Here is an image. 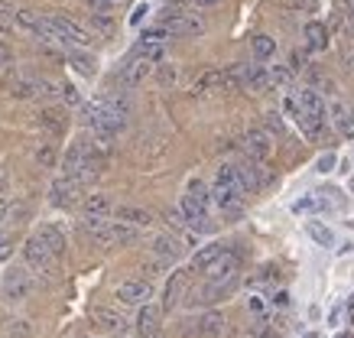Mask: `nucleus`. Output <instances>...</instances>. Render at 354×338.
Masks as SVG:
<instances>
[{
  "label": "nucleus",
  "instance_id": "f257e3e1",
  "mask_svg": "<svg viewBox=\"0 0 354 338\" xmlns=\"http://www.w3.org/2000/svg\"><path fill=\"white\" fill-rule=\"evenodd\" d=\"M179 212H183L185 228L192 231V234L215 231V221H212V196H208V189H205L202 179H192V182H189L183 202H179Z\"/></svg>",
  "mask_w": 354,
  "mask_h": 338
},
{
  "label": "nucleus",
  "instance_id": "f03ea898",
  "mask_svg": "<svg viewBox=\"0 0 354 338\" xmlns=\"http://www.w3.org/2000/svg\"><path fill=\"white\" fill-rule=\"evenodd\" d=\"M0 293H3V299L10 306L26 303L32 293V273L26 267H7L3 280H0Z\"/></svg>",
  "mask_w": 354,
  "mask_h": 338
},
{
  "label": "nucleus",
  "instance_id": "7ed1b4c3",
  "mask_svg": "<svg viewBox=\"0 0 354 338\" xmlns=\"http://www.w3.org/2000/svg\"><path fill=\"white\" fill-rule=\"evenodd\" d=\"M55 26V33H59V39H62L65 49H88V46L95 43V33L91 30H85L82 23H75L72 17H62V13H55V17H49Z\"/></svg>",
  "mask_w": 354,
  "mask_h": 338
},
{
  "label": "nucleus",
  "instance_id": "20e7f679",
  "mask_svg": "<svg viewBox=\"0 0 354 338\" xmlns=\"http://www.w3.org/2000/svg\"><path fill=\"white\" fill-rule=\"evenodd\" d=\"M160 26L169 36H202L205 33V20L198 13H185V10H166L160 17Z\"/></svg>",
  "mask_w": 354,
  "mask_h": 338
},
{
  "label": "nucleus",
  "instance_id": "39448f33",
  "mask_svg": "<svg viewBox=\"0 0 354 338\" xmlns=\"http://www.w3.org/2000/svg\"><path fill=\"white\" fill-rule=\"evenodd\" d=\"M82 196H85V186L72 176H55L53 186H49V205L53 208H75Z\"/></svg>",
  "mask_w": 354,
  "mask_h": 338
},
{
  "label": "nucleus",
  "instance_id": "423d86ee",
  "mask_svg": "<svg viewBox=\"0 0 354 338\" xmlns=\"http://www.w3.org/2000/svg\"><path fill=\"white\" fill-rule=\"evenodd\" d=\"M208 196H212V205L225 215V218H237L241 212H244V192L237 186H225V182H212L208 189Z\"/></svg>",
  "mask_w": 354,
  "mask_h": 338
},
{
  "label": "nucleus",
  "instance_id": "0eeeda50",
  "mask_svg": "<svg viewBox=\"0 0 354 338\" xmlns=\"http://www.w3.org/2000/svg\"><path fill=\"white\" fill-rule=\"evenodd\" d=\"M23 261H26V270L30 273H43V276H53L55 273V257L36 241V234L23 244Z\"/></svg>",
  "mask_w": 354,
  "mask_h": 338
},
{
  "label": "nucleus",
  "instance_id": "6e6552de",
  "mask_svg": "<svg viewBox=\"0 0 354 338\" xmlns=\"http://www.w3.org/2000/svg\"><path fill=\"white\" fill-rule=\"evenodd\" d=\"M17 23L20 26H26L39 43H49V46H62V39H59V33H55V26L49 17H39V13H32V10H20L17 13Z\"/></svg>",
  "mask_w": 354,
  "mask_h": 338
},
{
  "label": "nucleus",
  "instance_id": "1a4fd4ad",
  "mask_svg": "<svg viewBox=\"0 0 354 338\" xmlns=\"http://www.w3.org/2000/svg\"><path fill=\"white\" fill-rule=\"evenodd\" d=\"M118 303L120 306H143L153 296V283L150 280H140V276H130L124 283H118Z\"/></svg>",
  "mask_w": 354,
  "mask_h": 338
},
{
  "label": "nucleus",
  "instance_id": "9d476101",
  "mask_svg": "<svg viewBox=\"0 0 354 338\" xmlns=\"http://www.w3.org/2000/svg\"><path fill=\"white\" fill-rule=\"evenodd\" d=\"M241 147H244V153H247V160H250V163H260V160H267L270 150H273V143H270V133L260 131V127L247 131L244 140H241Z\"/></svg>",
  "mask_w": 354,
  "mask_h": 338
},
{
  "label": "nucleus",
  "instance_id": "9b49d317",
  "mask_svg": "<svg viewBox=\"0 0 354 338\" xmlns=\"http://www.w3.org/2000/svg\"><path fill=\"white\" fill-rule=\"evenodd\" d=\"M91 322H95L97 332H108V335H118V332H124V328H127L124 312L111 309V306H95V309H91Z\"/></svg>",
  "mask_w": 354,
  "mask_h": 338
},
{
  "label": "nucleus",
  "instance_id": "f8f14e48",
  "mask_svg": "<svg viewBox=\"0 0 354 338\" xmlns=\"http://www.w3.org/2000/svg\"><path fill=\"white\" fill-rule=\"evenodd\" d=\"M234 176H237V189L247 196H254V192H260V186H263V176H260V166L250 163V160H241V163H234Z\"/></svg>",
  "mask_w": 354,
  "mask_h": 338
},
{
  "label": "nucleus",
  "instance_id": "ddd939ff",
  "mask_svg": "<svg viewBox=\"0 0 354 338\" xmlns=\"http://www.w3.org/2000/svg\"><path fill=\"white\" fill-rule=\"evenodd\" d=\"M205 276H208V283H231V280H237V254L225 251L205 270Z\"/></svg>",
  "mask_w": 354,
  "mask_h": 338
},
{
  "label": "nucleus",
  "instance_id": "4468645a",
  "mask_svg": "<svg viewBox=\"0 0 354 338\" xmlns=\"http://www.w3.org/2000/svg\"><path fill=\"white\" fill-rule=\"evenodd\" d=\"M150 72H153V62H147V59H133L130 55V62L124 68H120V75H118V82H120V88H137V85H143V78H150Z\"/></svg>",
  "mask_w": 354,
  "mask_h": 338
},
{
  "label": "nucleus",
  "instance_id": "2eb2a0df",
  "mask_svg": "<svg viewBox=\"0 0 354 338\" xmlns=\"http://www.w3.org/2000/svg\"><path fill=\"white\" fill-rule=\"evenodd\" d=\"M296 108L302 111V114H309V118L315 120H328V111H325V101L319 98V91H312V88H299L296 91Z\"/></svg>",
  "mask_w": 354,
  "mask_h": 338
},
{
  "label": "nucleus",
  "instance_id": "dca6fc26",
  "mask_svg": "<svg viewBox=\"0 0 354 338\" xmlns=\"http://www.w3.org/2000/svg\"><path fill=\"white\" fill-rule=\"evenodd\" d=\"M150 251L153 257L162 263V267H169V263L179 261V254H183V247H179V241L172 238V234H156L150 244Z\"/></svg>",
  "mask_w": 354,
  "mask_h": 338
},
{
  "label": "nucleus",
  "instance_id": "f3484780",
  "mask_svg": "<svg viewBox=\"0 0 354 338\" xmlns=\"http://www.w3.org/2000/svg\"><path fill=\"white\" fill-rule=\"evenodd\" d=\"M328 120L335 124V131L342 133V137L354 140V111L348 108L344 101H332V104H328Z\"/></svg>",
  "mask_w": 354,
  "mask_h": 338
},
{
  "label": "nucleus",
  "instance_id": "a211bd4d",
  "mask_svg": "<svg viewBox=\"0 0 354 338\" xmlns=\"http://www.w3.org/2000/svg\"><path fill=\"white\" fill-rule=\"evenodd\" d=\"M160 319H162L160 306L143 303L137 312V335H160Z\"/></svg>",
  "mask_w": 354,
  "mask_h": 338
},
{
  "label": "nucleus",
  "instance_id": "6ab92c4d",
  "mask_svg": "<svg viewBox=\"0 0 354 338\" xmlns=\"http://www.w3.org/2000/svg\"><path fill=\"white\" fill-rule=\"evenodd\" d=\"M36 241H39L46 251L53 254L55 261H59V257L65 254V234H62L59 228H55V225H43V228L36 231Z\"/></svg>",
  "mask_w": 354,
  "mask_h": 338
},
{
  "label": "nucleus",
  "instance_id": "aec40b11",
  "mask_svg": "<svg viewBox=\"0 0 354 338\" xmlns=\"http://www.w3.org/2000/svg\"><path fill=\"white\" fill-rule=\"evenodd\" d=\"M114 215H118V221H124V225H130V228H150L153 225V215L147 212V208H137V205H120L114 208Z\"/></svg>",
  "mask_w": 354,
  "mask_h": 338
},
{
  "label": "nucleus",
  "instance_id": "412c9836",
  "mask_svg": "<svg viewBox=\"0 0 354 338\" xmlns=\"http://www.w3.org/2000/svg\"><path fill=\"white\" fill-rule=\"evenodd\" d=\"M241 75H244V88L254 91V95H263L270 88V75L267 66H241Z\"/></svg>",
  "mask_w": 354,
  "mask_h": 338
},
{
  "label": "nucleus",
  "instance_id": "4be33fe9",
  "mask_svg": "<svg viewBox=\"0 0 354 338\" xmlns=\"http://www.w3.org/2000/svg\"><path fill=\"white\" fill-rule=\"evenodd\" d=\"M111 212H114V202H111V196H101V192L82 202V215H91V218H108Z\"/></svg>",
  "mask_w": 354,
  "mask_h": 338
},
{
  "label": "nucleus",
  "instance_id": "5701e85b",
  "mask_svg": "<svg viewBox=\"0 0 354 338\" xmlns=\"http://www.w3.org/2000/svg\"><path fill=\"white\" fill-rule=\"evenodd\" d=\"M68 62H72V68H75L78 75H85V78L97 75V59L95 55H88V53H82V49H68Z\"/></svg>",
  "mask_w": 354,
  "mask_h": 338
},
{
  "label": "nucleus",
  "instance_id": "b1692460",
  "mask_svg": "<svg viewBox=\"0 0 354 338\" xmlns=\"http://www.w3.org/2000/svg\"><path fill=\"white\" fill-rule=\"evenodd\" d=\"M225 251H227L225 244H205L202 251H198V254H195V257H192V270L205 273V270H208V267H212V263H215V261H218V257H221V254H225Z\"/></svg>",
  "mask_w": 354,
  "mask_h": 338
},
{
  "label": "nucleus",
  "instance_id": "393cba45",
  "mask_svg": "<svg viewBox=\"0 0 354 338\" xmlns=\"http://www.w3.org/2000/svg\"><path fill=\"white\" fill-rule=\"evenodd\" d=\"M198 335L202 338H221L225 335V316L221 312H205L198 319Z\"/></svg>",
  "mask_w": 354,
  "mask_h": 338
},
{
  "label": "nucleus",
  "instance_id": "a878e982",
  "mask_svg": "<svg viewBox=\"0 0 354 338\" xmlns=\"http://www.w3.org/2000/svg\"><path fill=\"white\" fill-rule=\"evenodd\" d=\"M65 124H68V120H65V111L62 108H46L43 114H39V127H43V131H49L53 137H59V133L65 131Z\"/></svg>",
  "mask_w": 354,
  "mask_h": 338
},
{
  "label": "nucleus",
  "instance_id": "bb28decb",
  "mask_svg": "<svg viewBox=\"0 0 354 338\" xmlns=\"http://www.w3.org/2000/svg\"><path fill=\"white\" fill-rule=\"evenodd\" d=\"M212 91H225V75L221 72H208V75L198 78V85H195V95L202 98V95H212Z\"/></svg>",
  "mask_w": 354,
  "mask_h": 338
},
{
  "label": "nucleus",
  "instance_id": "cd10ccee",
  "mask_svg": "<svg viewBox=\"0 0 354 338\" xmlns=\"http://www.w3.org/2000/svg\"><path fill=\"white\" fill-rule=\"evenodd\" d=\"M306 234H309L319 247H332V244H335L332 228H325V225H319V221H306Z\"/></svg>",
  "mask_w": 354,
  "mask_h": 338
},
{
  "label": "nucleus",
  "instance_id": "c85d7f7f",
  "mask_svg": "<svg viewBox=\"0 0 354 338\" xmlns=\"http://www.w3.org/2000/svg\"><path fill=\"white\" fill-rule=\"evenodd\" d=\"M183 286H185V270L172 273L169 286H166V299H162V309H172V306L179 303V293H183Z\"/></svg>",
  "mask_w": 354,
  "mask_h": 338
},
{
  "label": "nucleus",
  "instance_id": "c756f323",
  "mask_svg": "<svg viewBox=\"0 0 354 338\" xmlns=\"http://www.w3.org/2000/svg\"><path fill=\"white\" fill-rule=\"evenodd\" d=\"M306 39H309V49H325L328 46V30L322 23H306Z\"/></svg>",
  "mask_w": 354,
  "mask_h": 338
},
{
  "label": "nucleus",
  "instance_id": "7c9ffc66",
  "mask_svg": "<svg viewBox=\"0 0 354 338\" xmlns=\"http://www.w3.org/2000/svg\"><path fill=\"white\" fill-rule=\"evenodd\" d=\"M254 55H257V59H273V55H277V39L267 33L254 36Z\"/></svg>",
  "mask_w": 354,
  "mask_h": 338
},
{
  "label": "nucleus",
  "instance_id": "2f4dec72",
  "mask_svg": "<svg viewBox=\"0 0 354 338\" xmlns=\"http://www.w3.org/2000/svg\"><path fill=\"white\" fill-rule=\"evenodd\" d=\"M267 75H270V88H286L292 82V72L286 66H270Z\"/></svg>",
  "mask_w": 354,
  "mask_h": 338
},
{
  "label": "nucleus",
  "instance_id": "473e14b6",
  "mask_svg": "<svg viewBox=\"0 0 354 338\" xmlns=\"http://www.w3.org/2000/svg\"><path fill=\"white\" fill-rule=\"evenodd\" d=\"M36 163L39 166H46V169H53L55 166V143H39V147H36Z\"/></svg>",
  "mask_w": 354,
  "mask_h": 338
},
{
  "label": "nucleus",
  "instance_id": "72a5a7b5",
  "mask_svg": "<svg viewBox=\"0 0 354 338\" xmlns=\"http://www.w3.org/2000/svg\"><path fill=\"white\" fill-rule=\"evenodd\" d=\"M166 39H169V33L162 30L160 23H156V26H150V30H143V36H140V43H147V46H162Z\"/></svg>",
  "mask_w": 354,
  "mask_h": 338
},
{
  "label": "nucleus",
  "instance_id": "f704fd0d",
  "mask_svg": "<svg viewBox=\"0 0 354 338\" xmlns=\"http://www.w3.org/2000/svg\"><path fill=\"white\" fill-rule=\"evenodd\" d=\"M59 95H62V101H65V104H72V108H82V104H85V101H82V95L75 91V85H68V82H62V85H59Z\"/></svg>",
  "mask_w": 354,
  "mask_h": 338
},
{
  "label": "nucleus",
  "instance_id": "c9c22d12",
  "mask_svg": "<svg viewBox=\"0 0 354 338\" xmlns=\"http://www.w3.org/2000/svg\"><path fill=\"white\" fill-rule=\"evenodd\" d=\"M263 127L273 133H283V120H279L277 111H267V114H263Z\"/></svg>",
  "mask_w": 354,
  "mask_h": 338
},
{
  "label": "nucleus",
  "instance_id": "e433bc0d",
  "mask_svg": "<svg viewBox=\"0 0 354 338\" xmlns=\"http://www.w3.org/2000/svg\"><path fill=\"white\" fill-rule=\"evenodd\" d=\"M176 75H179V72H176V66H160V72H156V78H160V85H172V82H176Z\"/></svg>",
  "mask_w": 354,
  "mask_h": 338
},
{
  "label": "nucleus",
  "instance_id": "4c0bfd02",
  "mask_svg": "<svg viewBox=\"0 0 354 338\" xmlns=\"http://www.w3.org/2000/svg\"><path fill=\"white\" fill-rule=\"evenodd\" d=\"M91 23H95L97 30H101V33H111V30H114V23H111V17H104L101 10L91 13Z\"/></svg>",
  "mask_w": 354,
  "mask_h": 338
},
{
  "label": "nucleus",
  "instance_id": "58836bf2",
  "mask_svg": "<svg viewBox=\"0 0 354 338\" xmlns=\"http://www.w3.org/2000/svg\"><path fill=\"white\" fill-rule=\"evenodd\" d=\"M10 234H7V231H0V263L7 261V257H10Z\"/></svg>",
  "mask_w": 354,
  "mask_h": 338
},
{
  "label": "nucleus",
  "instance_id": "ea45409f",
  "mask_svg": "<svg viewBox=\"0 0 354 338\" xmlns=\"http://www.w3.org/2000/svg\"><path fill=\"white\" fill-rule=\"evenodd\" d=\"M147 13H150V7H147V3H140L137 10L130 13V26H137V23H140V20H143V17H147Z\"/></svg>",
  "mask_w": 354,
  "mask_h": 338
},
{
  "label": "nucleus",
  "instance_id": "a19ab883",
  "mask_svg": "<svg viewBox=\"0 0 354 338\" xmlns=\"http://www.w3.org/2000/svg\"><path fill=\"white\" fill-rule=\"evenodd\" d=\"M166 221H169L172 228H185V221H183V212H166Z\"/></svg>",
  "mask_w": 354,
  "mask_h": 338
},
{
  "label": "nucleus",
  "instance_id": "79ce46f5",
  "mask_svg": "<svg viewBox=\"0 0 354 338\" xmlns=\"http://www.w3.org/2000/svg\"><path fill=\"white\" fill-rule=\"evenodd\" d=\"M332 166H335V153H325L322 160H319V173H328Z\"/></svg>",
  "mask_w": 354,
  "mask_h": 338
},
{
  "label": "nucleus",
  "instance_id": "37998d69",
  "mask_svg": "<svg viewBox=\"0 0 354 338\" xmlns=\"http://www.w3.org/2000/svg\"><path fill=\"white\" fill-rule=\"evenodd\" d=\"M7 215H10V198L0 196V221H7Z\"/></svg>",
  "mask_w": 354,
  "mask_h": 338
},
{
  "label": "nucleus",
  "instance_id": "c03bdc74",
  "mask_svg": "<svg viewBox=\"0 0 354 338\" xmlns=\"http://www.w3.org/2000/svg\"><path fill=\"white\" fill-rule=\"evenodd\" d=\"M10 62H13V53L3 43H0V66H10Z\"/></svg>",
  "mask_w": 354,
  "mask_h": 338
},
{
  "label": "nucleus",
  "instance_id": "a18cd8bd",
  "mask_svg": "<svg viewBox=\"0 0 354 338\" xmlns=\"http://www.w3.org/2000/svg\"><path fill=\"white\" fill-rule=\"evenodd\" d=\"M290 7H299V10H312L315 7V0H286Z\"/></svg>",
  "mask_w": 354,
  "mask_h": 338
},
{
  "label": "nucleus",
  "instance_id": "49530a36",
  "mask_svg": "<svg viewBox=\"0 0 354 338\" xmlns=\"http://www.w3.org/2000/svg\"><path fill=\"white\" fill-rule=\"evenodd\" d=\"M91 7H97V10H104V7H111V3H120V0H88Z\"/></svg>",
  "mask_w": 354,
  "mask_h": 338
},
{
  "label": "nucleus",
  "instance_id": "de8ad7c7",
  "mask_svg": "<svg viewBox=\"0 0 354 338\" xmlns=\"http://www.w3.org/2000/svg\"><path fill=\"white\" fill-rule=\"evenodd\" d=\"M292 68H306V55L302 53H292Z\"/></svg>",
  "mask_w": 354,
  "mask_h": 338
},
{
  "label": "nucleus",
  "instance_id": "09e8293b",
  "mask_svg": "<svg viewBox=\"0 0 354 338\" xmlns=\"http://www.w3.org/2000/svg\"><path fill=\"white\" fill-rule=\"evenodd\" d=\"M250 309H254V312H263V299H260V296H254V299H250Z\"/></svg>",
  "mask_w": 354,
  "mask_h": 338
},
{
  "label": "nucleus",
  "instance_id": "8fccbe9b",
  "mask_svg": "<svg viewBox=\"0 0 354 338\" xmlns=\"http://www.w3.org/2000/svg\"><path fill=\"white\" fill-rule=\"evenodd\" d=\"M344 23H348V30H351V33H354V7H351V10H348V13H344Z\"/></svg>",
  "mask_w": 354,
  "mask_h": 338
},
{
  "label": "nucleus",
  "instance_id": "3c124183",
  "mask_svg": "<svg viewBox=\"0 0 354 338\" xmlns=\"http://www.w3.org/2000/svg\"><path fill=\"white\" fill-rule=\"evenodd\" d=\"M192 3H198V7H212V3H218V0H192Z\"/></svg>",
  "mask_w": 354,
  "mask_h": 338
},
{
  "label": "nucleus",
  "instance_id": "603ef678",
  "mask_svg": "<svg viewBox=\"0 0 354 338\" xmlns=\"http://www.w3.org/2000/svg\"><path fill=\"white\" fill-rule=\"evenodd\" d=\"M88 338H91V335H88Z\"/></svg>",
  "mask_w": 354,
  "mask_h": 338
}]
</instances>
